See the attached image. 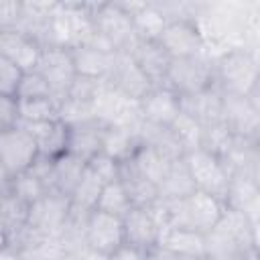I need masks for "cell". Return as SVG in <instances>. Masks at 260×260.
Listing matches in <instances>:
<instances>
[{
    "mask_svg": "<svg viewBox=\"0 0 260 260\" xmlns=\"http://www.w3.org/2000/svg\"><path fill=\"white\" fill-rule=\"evenodd\" d=\"M258 254V225L244 213L223 207L217 223L203 234L205 260H244Z\"/></svg>",
    "mask_w": 260,
    "mask_h": 260,
    "instance_id": "1",
    "label": "cell"
},
{
    "mask_svg": "<svg viewBox=\"0 0 260 260\" xmlns=\"http://www.w3.org/2000/svg\"><path fill=\"white\" fill-rule=\"evenodd\" d=\"M213 79L219 91L250 95L258 89L260 65L258 53L248 49H230L213 57Z\"/></svg>",
    "mask_w": 260,
    "mask_h": 260,
    "instance_id": "2",
    "label": "cell"
},
{
    "mask_svg": "<svg viewBox=\"0 0 260 260\" xmlns=\"http://www.w3.org/2000/svg\"><path fill=\"white\" fill-rule=\"evenodd\" d=\"M95 35L93 4L57 2L51 18V47L75 49L87 45Z\"/></svg>",
    "mask_w": 260,
    "mask_h": 260,
    "instance_id": "3",
    "label": "cell"
},
{
    "mask_svg": "<svg viewBox=\"0 0 260 260\" xmlns=\"http://www.w3.org/2000/svg\"><path fill=\"white\" fill-rule=\"evenodd\" d=\"M223 207H225L223 201L207 193L195 191L183 199L169 201L171 228H183V230H191L197 234H207L217 223Z\"/></svg>",
    "mask_w": 260,
    "mask_h": 260,
    "instance_id": "4",
    "label": "cell"
},
{
    "mask_svg": "<svg viewBox=\"0 0 260 260\" xmlns=\"http://www.w3.org/2000/svg\"><path fill=\"white\" fill-rule=\"evenodd\" d=\"M93 24L95 32L114 53L130 55L140 41L132 16L120 6V2H93Z\"/></svg>",
    "mask_w": 260,
    "mask_h": 260,
    "instance_id": "5",
    "label": "cell"
},
{
    "mask_svg": "<svg viewBox=\"0 0 260 260\" xmlns=\"http://www.w3.org/2000/svg\"><path fill=\"white\" fill-rule=\"evenodd\" d=\"M215 83L213 79V57L209 53L195 55V57H183V59H171L165 87L175 91L179 98L199 93Z\"/></svg>",
    "mask_w": 260,
    "mask_h": 260,
    "instance_id": "6",
    "label": "cell"
},
{
    "mask_svg": "<svg viewBox=\"0 0 260 260\" xmlns=\"http://www.w3.org/2000/svg\"><path fill=\"white\" fill-rule=\"evenodd\" d=\"M183 158H185V165L193 179L195 191L207 193V195L223 201L225 193H228V185H230V173L223 167L221 158L203 148L191 150Z\"/></svg>",
    "mask_w": 260,
    "mask_h": 260,
    "instance_id": "7",
    "label": "cell"
},
{
    "mask_svg": "<svg viewBox=\"0 0 260 260\" xmlns=\"http://www.w3.org/2000/svg\"><path fill=\"white\" fill-rule=\"evenodd\" d=\"M35 71L47 81V85L51 89V95L59 104L65 100L73 79L77 77L71 51L63 49V47H45V49H41Z\"/></svg>",
    "mask_w": 260,
    "mask_h": 260,
    "instance_id": "8",
    "label": "cell"
},
{
    "mask_svg": "<svg viewBox=\"0 0 260 260\" xmlns=\"http://www.w3.org/2000/svg\"><path fill=\"white\" fill-rule=\"evenodd\" d=\"M223 122L234 136L240 138H256L260 136V104H258V89L250 95L238 93H223Z\"/></svg>",
    "mask_w": 260,
    "mask_h": 260,
    "instance_id": "9",
    "label": "cell"
},
{
    "mask_svg": "<svg viewBox=\"0 0 260 260\" xmlns=\"http://www.w3.org/2000/svg\"><path fill=\"white\" fill-rule=\"evenodd\" d=\"M156 41L160 43V47L167 51L171 59H183V57H195V55L207 53L201 30L191 20L167 22V26L162 28Z\"/></svg>",
    "mask_w": 260,
    "mask_h": 260,
    "instance_id": "10",
    "label": "cell"
},
{
    "mask_svg": "<svg viewBox=\"0 0 260 260\" xmlns=\"http://www.w3.org/2000/svg\"><path fill=\"white\" fill-rule=\"evenodd\" d=\"M71 199L61 193H45L41 199L28 205L26 223L39 230L45 236H59L67 215H69Z\"/></svg>",
    "mask_w": 260,
    "mask_h": 260,
    "instance_id": "11",
    "label": "cell"
},
{
    "mask_svg": "<svg viewBox=\"0 0 260 260\" xmlns=\"http://www.w3.org/2000/svg\"><path fill=\"white\" fill-rule=\"evenodd\" d=\"M37 156H39V148L35 140L20 126L0 130V160L4 162V167L12 177L28 171L30 165L37 160Z\"/></svg>",
    "mask_w": 260,
    "mask_h": 260,
    "instance_id": "12",
    "label": "cell"
},
{
    "mask_svg": "<svg viewBox=\"0 0 260 260\" xmlns=\"http://www.w3.org/2000/svg\"><path fill=\"white\" fill-rule=\"evenodd\" d=\"M85 240H87L89 250H93L102 256H110L114 250H118L124 244L122 217H116V215L93 209L89 213V219H87Z\"/></svg>",
    "mask_w": 260,
    "mask_h": 260,
    "instance_id": "13",
    "label": "cell"
},
{
    "mask_svg": "<svg viewBox=\"0 0 260 260\" xmlns=\"http://www.w3.org/2000/svg\"><path fill=\"white\" fill-rule=\"evenodd\" d=\"M219 158L230 177H242L260 183V140L234 136L230 148Z\"/></svg>",
    "mask_w": 260,
    "mask_h": 260,
    "instance_id": "14",
    "label": "cell"
},
{
    "mask_svg": "<svg viewBox=\"0 0 260 260\" xmlns=\"http://www.w3.org/2000/svg\"><path fill=\"white\" fill-rule=\"evenodd\" d=\"M116 91H120L122 95L140 102L154 85L150 83V79L140 71V67L134 63V59L126 53H116V61L114 67L106 79Z\"/></svg>",
    "mask_w": 260,
    "mask_h": 260,
    "instance_id": "15",
    "label": "cell"
},
{
    "mask_svg": "<svg viewBox=\"0 0 260 260\" xmlns=\"http://www.w3.org/2000/svg\"><path fill=\"white\" fill-rule=\"evenodd\" d=\"M122 223H124V244L144 250L148 254L156 250L160 230L144 207H132L122 217Z\"/></svg>",
    "mask_w": 260,
    "mask_h": 260,
    "instance_id": "16",
    "label": "cell"
},
{
    "mask_svg": "<svg viewBox=\"0 0 260 260\" xmlns=\"http://www.w3.org/2000/svg\"><path fill=\"white\" fill-rule=\"evenodd\" d=\"M18 126L35 140L39 154L57 158L67 152V124L55 122H18Z\"/></svg>",
    "mask_w": 260,
    "mask_h": 260,
    "instance_id": "17",
    "label": "cell"
},
{
    "mask_svg": "<svg viewBox=\"0 0 260 260\" xmlns=\"http://www.w3.org/2000/svg\"><path fill=\"white\" fill-rule=\"evenodd\" d=\"M138 104L142 120L158 126H171L181 112L179 95L165 85H154Z\"/></svg>",
    "mask_w": 260,
    "mask_h": 260,
    "instance_id": "18",
    "label": "cell"
},
{
    "mask_svg": "<svg viewBox=\"0 0 260 260\" xmlns=\"http://www.w3.org/2000/svg\"><path fill=\"white\" fill-rule=\"evenodd\" d=\"M108 124H104L98 118H89L85 122L67 126V152L83 158L85 162L102 152V140L104 130Z\"/></svg>",
    "mask_w": 260,
    "mask_h": 260,
    "instance_id": "19",
    "label": "cell"
},
{
    "mask_svg": "<svg viewBox=\"0 0 260 260\" xmlns=\"http://www.w3.org/2000/svg\"><path fill=\"white\" fill-rule=\"evenodd\" d=\"M179 106H181V112H183V114L191 116V118L197 120L201 126L223 120L221 91H219V87H217L215 83H213L211 87L199 91V93L179 98Z\"/></svg>",
    "mask_w": 260,
    "mask_h": 260,
    "instance_id": "20",
    "label": "cell"
},
{
    "mask_svg": "<svg viewBox=\"0 0 260 260\" xmlns=\"http://www.w3.org/2000/svg\"><path fill=\"white\" fill-rule=\"evenodd\" d=\"M130 57L140 67V71L150 79L152 85L165 83V77H167V71L171 65V57L167 55V51L160 47L158 41L140 39L136 43V47L132 49Z\"/></svg>",
    "mask_w": 260,
    "mask_h": 260,
    "instance_id": "21",
    "label": "cell"
},
{
    "mask_svg": "<svg viewBox=\"0 0 260 260\" xmlns=\"http://www.w3.org/2000/svg\"><path fill=\"white\" fill-rule=\"evenodd\" d=\"M223 205L244 213L252 223L258 225V219H260V183L250 181V179H242V177H230Z\"/></svg>",
    "mask_w": 260,
    "mask_h": 260,
    "instance_id": "22",
    "label": "cell"
},
{
    "mask_svg": "<svg viewBox=\"0 0 260 260\" xmlns=\"http://www.w3.org/2000/svg\"><path fill=\"white\" fill-rule=\"evenodd\" d=\"M0 55L12 61L22 71H32L39 61L41 47L30 37L22 35L16 28L0 30Z\"/></svg>",
    "mask_w": 260,
    "mask_h": 260,
    "instance_id": "23",
    "label": "cell"
},
{
    "mask_svg": "<svg viewBox=\"0 0 260 260\" xmlns=\"http://www.w3.org/2000/svg\"><path fill=\"white\" fill-rule=\"evenodd\" d=\"M71 57H73V65H75V73L83 75V77H91V79H108L114 61H116V53L114 51H106L93 45H81L71 49Z\"/></svg>",
    "mask_w": 260,
    "mask_h": 260,
    "instance_id": "24",
    "label": "cell"
},
{
    "mask_svg": "<svg viewBox=\"0 0 260 260\" xmlns=\"http://www.w3.org/2000/svg\"><path fill=\"white\" fill-rule=\"evenodd\" d=\"M118 181L122 183V187H124L132 207H148L152 201L158 199L156 183H152L148 177H144L132 165V160L120 162V177H118Z\"/></svg>",
    "mask_w": 260,
    "mask_h": 260,
    "instance_id": "25",
    "label": "cell"
},
{
    "mask_svg": "<svg viewBox=\"0 0 260 260\" xmlns=\"http://www.w3.org/2000/svg\"><path fill=\"white\" fill-rule=\"evenodd\" d=\"M138 138H140V144L152 148L167 160H179L185 156V150L181 148L179 140L175 138L169 126H158V124H150L142 120L138 128Z\"/></svg>",
    "mask_w": 260,
    "mask_h": 260,
    "instance_id": "26",
    "label": "cell"
},
{
    "mask_svg": "<svg viewBox=\"0 0 260 260\" xmlns=\"http://www.w3.org/2000/svg\"><path fill=\"white\" fill-rule=\"evenodd\" d=\"M120 6L132 16L134 28L140 39L156 41L167 26L165 16L152 2H120Z\"/></svg>",
    "mask_w": 260,
    "mask_h": 260,
    "instance_id": "27",
    "label": "cell"
},
{
    "mask_svg": "<svg viewBox=\"0 0 260 260\" xmlns=\"http://www.w3.org/2000/svg\"><path fill=\"white\" fill-rule=\"evenodd\" d=\"M156 248L181 258H203V234L183 228H169L160 234Z\"/></svg>",
    "mask_w": 260,
    "mask_h": 260,
    "instance_id": "28",
    "label": "cell"
},
{
    "mask_svg": "<svg viewBox=\"0 0 260 260\" xmlns=\"http://www.w3.org/2000/svg\"><path fill=\"white\" fill-rule=\"evenodd\" d=\"M83 171H85V160L75 156V154H71V152H65V154L53 158L51 191L61 193L65 197H71V193L75 191Z\"/></svg>",
    "mask_w": 260,
    "mask_h": 260,
    "instance_id": "29",
    "label": "cell"
},
{
    "mask_svg": "<svg viewBox=\"0 0 260 260\" xmlns=\"http://www.w3.org/2000/svg\"><path fill=\"white\" fill-rule=\"evenodd\" d=\"M156 189H158V199H169V201L183 199V197L195 193V185H193V179L185 165V158L169 162Z\"/></svg>",
    "mask_w": 260,
    "mask_h": 260,
    "instance_id": "30",
    "label": "cell"
},
{
    "mask_svg": "<svg viewBox=\"0 0 260 260\" xmlns=\"http://www.w3.org/2000/svg\"><path fill=\"white\" fill-rule=\"evenodd\" d=\"M138 146H140L138 130L124 128V126H112V124L106 126L104 140H102V152H106L108 156L116 158L118 162H124L134 156Z\"/></svg>",
    "mask_w": 260,
    "mask_h": 260,
    "instance_id": "31",
    "label": "cell"
},
{
    "mask_svg": "<svg viewBox=\"0 0 260 260\" xmlns=\"http://www.w3.org/2000/svg\"><path fill=\"white\" fill-rule=\"evenodd\" d=\"M104 189V183L87 169L85 165V171L75 187V191L71 193V207H77L81 211H93L95 209V203H98V197Z\"/></svg>",
    "mask_w": 260,
    "mask_h": 260,
    "instance_id": "32",
    "label": "cell"
},
{
    "mask_svg": "<svg viewBox=\"0 0 260 260\" xmlns=\"http://www.w3.org/2000/svg\"><path fill=\"white\" fill-rule=\"evenodd\" d=\"M20 122H55L59 120V102L55 98H35L18 102Z\"/></svg>",
    "mask_w": 260,
    "mask_h": 260,
    "instance_id": "33",
    "label": "cell"
},
{
    "mask_svg": "<svg viewBox=\"0 0 260 260\" xmlns=\"http://www.w3.org/2000/svg\"><path fill=\"white\" fill-rule=\"evenodd\" d=\"M95 209L104 211V213H110V215H116V217H124L132 209V203H130V199H128L120 181H112V183L104 185V189L98 197Z\"/></svg>",
    "mask_w": 260,
    "mask_h": 260,
    "instance_id": "34",
    "label": "cell"
},
{
    "mask_svg": "<svg viewBox=\"0 0 260 260\" xmlns=\"http://www.w3.org/2000/svg\"><path fill=\"white\" fill-rule=\"evenodd\" d=\"M26 213H28V205L24 201H20L8 191L0 193V232L4 236L16 230L18 225L26 223Z\"/></svg>",
    "mask_w": 260,
    "mask_h": 260,
    "instance_id": "35",
    "label": "cell"
},
{
    "mask_svg": "<svg viewBox=\"0 0 260 260\" xmlns=\"http://www.w3.org/2000/svg\"><path fill=\"white\" fill-rule=\"evenodd\" d=\"M130 160H132V165H134L144 177H148V179H150L152 183H156V185H158V181L162 179V175H165L169 162H173V160L162 158L158 152H154L152 148H148V146H144V144L138 146V150L134 152V156H132Z\"/></svg>",
    "mask_w": 260,
    "mask_h": 260,
    "instance_id": "36",
    "label": "cell"
},
{
    "mask_svg": "<svg viewBox=\"0 0 260 260\" xmlns=\"http://www.w3.org/2000/svg\"><path fill=\"white\" fill-rule=\"evenodd\" d=\"M169 128L173 130V134L179 140L185 154L191 152V150L201 148V124L197 120H193L191 116L179 112V116L173 120V124Z\"/></svg>",
    "mask_w": 260,
    "mask_h": 260,
    "instance_id": "37",
    "label": "cell"
},
{
    "mask_svg": "<svg viewBox=\"0 0 260 260\" xmlns=\"http://www.w3.org/2000/svg\"><path fill=\"white\" fill-rule=\"evenodd\" d=\"M232 140H234V134L230 132L223 120L201 126V148L215 156H221L230 148Z\"/></svg>",
    "mask_w": 260,
    "mask_h": 260,
    "instance_id": "38",
    "label": "cell"
},
{
    "mask_svg": "<svg viewBox=\"0 0 260 260\" xmlns=\"http://www.w3.org/2000/svg\"><path fill=\"white\" fill-rule=\"evenodd\" d=\"M6 191L12 193L14 197H18L20 201H24L26 205L35 203L37 199H41V197L47 193L45 185H43L30 171H24V173L14 175V177L10 179V185H8Z\"/></svg>",
    "mask_w": 260,
    "mask_h": 260,
    "instance_id": "39",
    "label": "cell"
},
{
    "mask_svg": "<svg viewBox=\"0 0 260 260\" xmlns=\"http://www.w3.org/2000/svg\"><path fill=\"white\" fill-rule=\"evenodd\" d=\"M49 95H51V89H49L47 81L35 69L22 73V77L18 81V87H16V93H14V98L18 102H22V100H35V98H49Z\"/></svg>",
    "mask_w": 260,
    "mask_h": 260,
    "instance_id": "40",
    "label": "cell"
},
{
    "mask_svg": "<svg viewBox=\"0 0 260 260\" xmlns=\"http://www.w3.org/2000/svg\"><path fill=\"white\" fill-rule=\"evenodd\" d=\"M67 252H65V248H63V244L57 236H47L37 246L20 252L22 260H59Z\"/></svg>",
    "mask_w": 260,
    "mask_h": 260,
    "instance_id": "41",
    "label": "cell"
},
{
    "mask_svg": "<svg viewBox=\"0 0 260 260\" xmlns=\"http://www.w3.org/2000/svg\"><path fill=\"white\" fill-rule=\"evenodd\" d=\"M43 238H47V236L41 234L39 230H35L32 225H28V223H22V225H18L16 230H12V232L6 234V244H4V246L12 248V250H16V252H24V250L37 246Z\"/></svg>",
    "mask_w": 260,
    "mask_h": 260,
    "instance_id": "42",
    "label": "cell"
},
{
    "mask_svg": "<svg viewBox=\"0 0 260 260\" xmlns=\"http://www.w3.org/2000/svg\"><path fill=\"white\" fill-rule=\"evenodd\" d=\"M85 165H87V169H89L104 185H108V183H112V181H118V177H120V162H118L116 158L108 156L106 152H98V154L91 156Z\"/></svg>",
    "mask_w": 260,
    "mask_h": 260,
    "instance_id": "43",
    "label": "cell"
},
{
    "mask_svg": "<svg viewBox=\"0 0 260 260\" xmlns=\"http://www.w3.org/2000/svg\"><path fill=\"white\" fill-rule=\"evenodd\" d=\"M104 85V79H91V77H83V75H77L67 91L65 98H71V100H77V102H85V104H93V100L98 98L100 89Z\"/></svg>",
    "mask_w": 260,
    "mask_h": 260,
    "instance_id": "44",
    "label": "cell"
},
{
    "mask_svg": "<svg viewBox=\"0 0 260 260\" xmlns=\"http://www.w3.org/2000/svg\"><path fill=\"white\" fill-rule=\"evenodd\" d=\"M22 73H24V71H22L20 67H16L12 61H8L6 57L0 55V93L14 95Z\"/></svg>",
    "mask_w": 260,
    "mask_h": 260,
    "instance_id": "45",
    "label": "cell"
},
{
    "mask_svg": "<svg viewBox=\"0 0 260 260\" xmlns=\"http://www.w3.org/2000/svg\"><path fill=\"white\" fill-rule=\"evenodd\" d=\"M20 114H18V100L14 95L0 93V130H8L18 126Z\"/></svg>",
    "mask_w": 260,
    "mask_h": 260,
    "instance_id": "46",
    "label": "cell"
},
{
    "mask_svg": "<svg viewBox=\"0 0 260 260\" xmlns=\"http://www.w3.org/2000/svg\"><path fill=\"white\" fill-rule=\"evenodd\" d=\"M22 14L20 0H2L0 2V30H12L18 26Z\"/></svg>",
    "mask_w": 260,
    "mask_h": 260,
    "instance_id": "47",
    "label": "cell"
},
{
    "mask_svg": "<svg viewBox=\"0 0 260 260\" xmlns=\"http://www.w3.org/2000/svg\"><path fill=\"white\" fill-rule=\"evenodd\" d=\"M108 260H150V254L144 252V250H138V248H132L128 244H122L118 250H114Z\"/></svg>",
    "mask_w": 260,
    "mask_h": 260,
    "instance_id": "48",
    "label": "cell"
},
{
    "mask_svg": "<svg viewBox=\"0 0 260 260\" xmlns=\"http://www.w3.org/2000/svg\"><path fill=\"white\" fill-rule=\"evenodd\" d=\"M10 179H12V175L8 173V169L4 167V162L0 160V193L8 189V185H10Z\"/></svg>",
    "mask_w": 260,
    "mask_h": 260,
    "instance_id": "49",
    "label": "cell"
},
{
    "mask_svg": "<svg viewBox=\"0 0 260 260\" xmlns=\"http://www.w3.org/2000/svg\"><path fill=\"white\" fill-rule=\"evenodd\" d=\"M0 260H22L20 252L8 248V246H0Z\"/></svg>",
    "mask_w": 260,
    "mask_h": 260,
    "instance_id": "50",
    "label": "cell"
},
{
    "mask_svg": "<svg viewBox=\"0 0 260 260\" xmlns=\"http://www.w3.org/2000/svg\"><path fill=\"white\" fill-rule=\"evenodd\" d=\"M4 244H6V236L0 232V246H4Z\"/></svg>",
    "mask_w": 260,
    "mask_h": 260,
    "instance_id": "51",
    "label": "cell"
},
{
    "mask_svg": "<svg viewBox=\"0 0 260 260\" xmlns=\"http://www.w3.org/2000/svg\"><path fill=\"white\" fill-rule=\"evenodd\" d=\"M244 260H258V254H252V256H248V258H244Z\"/></svg>",
    "mask_w": 260,
    "mask_h": 260,
    "instance_id": "52",
    "label": "cell"
}]
</instances>
